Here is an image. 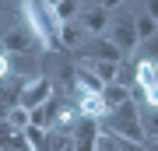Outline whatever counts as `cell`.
I'll use <instances>...</instances> for the list:
<instances>
[{
    "label": "cell",
    "instance_id": "cell-1",
    "mask_svg": "<svg viewBox=\"0 0 158 151\" xmlns=\"http://www.w3.org/2000/svg\"><path fill=\"white\" fill-rule=\"evenodd\" d=\"M98 127L106 130V134H113L119 141H130V144H148V134L141 127V106H137L134 99H127L123 106L109 109L106 116L98 120Z\"/></svg>",
    "mask_w": 158,
    "mask_h": 151
},
{
    "label": "cell",
    "instance_id": "cell-2",
    "mask_svg": "<svg viewBox=\"0 0 158 151\" xmlns=\"http://www.w3.org/2000/svg\"><path fill=\"white\" fill-rule=\"evenodd\" d=\"M53 95H56V88H53V78H46V74H35L32 81H25L21 88H18V106H25V109H39L46 106Z\"/></svg>",
    "mask_w": 158,
    "mask_h": 151
},
{
    "label": "cell",
    "instance_id": "cell-3",
    "mask_svg": "<svg viewBox=\"0 0 158 151\" xmlns=\"http://www.w3.org/2000/svg\"><path fill=\"white\" fill-rule=\"evenodd\" d=\"M77 56L81 60H113V63H119L123 60V49L109 35H91L85 46H77Z\"/></svg>",
    "mask_w": 158,
    "mask_h": 151
},
{
    "label": "cell",
    "instance_id": "cell-4",
    "mask_svg": "<svg viewBox=\"0 0 158 151\" xmlns=\"http://www.w3.org/2000/svg\"><path fill=\"white\" fill-rule=\"evenodd\" d=\"M98 134H102L98 120H88V116H77V123H74V130H70V141H74V151H95V144H98Z\"/></svg>",
    "mask_w": 158,
    "mask_h": 151
},
{
    "label": "cell",
    "instance_id": "cell-5",
    "mask_svg": "<svg viewBox=\"0 0 158 151\" xmlns=\"http://www.w3.org/2000/svg\"><path fill=\"white\" fill-rule=\"evenodd\" d=\"M74 109H77V116H88V120H102L109 112L102 91H77L74 95Z\"/></svg>",
    "mask_w": 158,
    "mask_h": 151
},
{
    "label": "cell",
    "instance_id": "cell-6",
    "mask_svg": "<svg viewBox=\"0 0 158 151\" xmlns=\"http://www.w3.org/2000/svg\"><path fill=\"white\" fill-rule=\"evenodd\" d=\"M109 39L123 49V56H127L130 49H137V28H134V18H116V21L109 25Z\"/></svg>",
    "mask_w": 158,
    "mask_h": 151
},
{
    "label": "cell",
    "instance_id": "cell-7",
    "mask_svg": "<svg viewBox=\"0 0 158 151\" xmlns=\"http://www.w3.org/2000/svg\"><path fill=\"white\" fill-rule=\"evenodd\" d=\"M32 46H39V42L32 39V32H28L25 25H18V28H11V32L4 35V49L11 53V56H25Z\"/></svg>",
    "mask_w": 158,
    "mask_h": 151
},
{
    "label": "cell",
    "instance_id": "cell-8",
    "mask_svg": "<svg viewBox=\"0 0 158 151\" xmlns=\"http://www.w3.org/2000/svg\"><path fill=\"white\" fill-rule=\"evenodd\" d=\"M109 21H113V18H109L106 7H91V11H81V14H77V25L85 28L88 35H102V32H109Z\"/></svg>",
    "mask_w": 158,
    "mask_h": 151
},
{
    "label": "cell",
    "instance_id": "cell-9",
    "mask_svg": "<svg viewBox=\"0 0 158 151\" xmlns=\"http://www.w3.org/2000/svg\"><path fill=\"white\" fill-rule=\"evenodd\" d=\"M85 35H88V32L77 25V18H74V21H63V25H60V46H63V49H77V46L85 42Z\"/></svg>",
    "mask_w": 158,
    "mask_h": 151
},
{
    "label": "cell",
    "instance_id": "cell-10",
    "mask_svg": "<svg viewBox=\"0 0 158 151\" xmlns=\"http://www.w3.org/2000/svg\"><path fill=\"white\" fill-rule=\"evenodd\" d=\"M81 63H85L98 81H106V84L116 81V67H119V63H113V60H81Z\"/></svg>",
    "mask_w": 158,
    "mask_h": 151
},
{
    "label": "cell",
    "instance_id": "cell-11",
    "mask_svg": "<svg viewBox=\"0 0 158 151\" xmlns=\"http://www.w3.org/2000/svg\"><path fill=\"white\" fill-rule=\"evenodd\" d=\"M4 120H7V127H11V130H18V134H21V130L32 123V112L25 109V106H18V102H14V106L4 112Z\"/></svg>",
    "mask_w": 158,
    "mask_h": 151
},
{
    "label": "cell",
    "instance_id": "cell-12",
    "mask_svg": "<svg viewBox=\"0 0 158 151\" xmlns=\"http://www.w3.org/2000/svg\"><path fill=\"white\" fill-rule=\"evenodd\" d=\"M39 151H74V141H70V134H60V130H49Z\"/></svg>",
    "mask_w": 158,
    "mask_h": 151
},
{
    "label": "cell",
    "instance_id": "cell-13",
    "mask_svg": "<svg viewBox=\"0 0 158 151\" xmlns=\"http://www.w3.org/2000/svg\"><path fill=\"white\" fill-rule=\"evenodd\" d=\"M134 28H137V42H148V39L158 35V21H155L148 11H144L141 18H134Z\"/></svg>",
    "mask_w": 158,
    "mask_h": 151
},
{
    "label": "cell",
    "instance_id": "cell-14",
    "mask_svg": "<svg viewBox=\"0 0 158 151\" xmlns=\"http://www.w3.org/2000/svg\"><path fill=\"white\" fill-rule=\"evenodd\" d=\"M116 84H123V88H134L137 84V60H119V67H116Z\"/></svg>",
    "mask_w": 158,
    "mask_h": 151
},
{
    "label": "cell",
    "instance_id": "cell-15",
    "mask_svg": "<svg viewBox=\"0 0 158 151\" xmlns=\"http://www.w3.org/2000/svg\"><path fill=\"white\" fill-rule=\"evenodd\" d=\"M141 127L148 141H158V106H141Z\"/></svg>",
    "mask_w": 158,
    "mask_h": 151
},
{
    "label": "cell",
    "instance_id": "cell-16",
    "mask_svg": "<svg viewBox=\"0 0 158 151\" xmlns=\"http://www.w3.org/2000/svg\"><path fill=\"white\" fill-rule=\"evenodd\" d=\"M102 99H106V106L109 109H116V106H123V102L130 99V88H123V84H106V91H102Z\"/></svg>",
    "mask_w": 158,
    "mask_h": 151
},
{
    "label": "cell",
    "instance_id": "cell-17",
    "mask_svg": "<svg viewBox=\"0 0 158 151\" xmlns=\"http://www.w3.org/2000/svg\"><path fill=\"white\" fill-rule=\"evenodd\" d=\"M77 4H81V0H63V4L56 7V18H60V21H74V18L81 14V7H77Z\"/></svg>",
    "mask_w": 158,
    "mask_h": 151
},
{
    "label": "cell",
    "instance_id": "cell-18",
    "mask_svg": "<svg viewBox=\"0 0 158 151\" xmlns=\"http://www.w3.org/2000/svg\"><path fill=\"white\" fill-rule=\"evenodd\" d=\"M95 151H123V141L102 130V134H98V144H95Z\"/></svg>",
    "mask_w": 158,
    "mask_h": 151
},
{
    "label": "cell",
    "instance_id": "cell-19",
    "mask_svg": "<svg viewBox=\"0 0 158 151\" xmlns=\"http://www.w3.org/2000/svg\"><path fill=\"white\" fill-rule=\"evenodd\" d=\"M14 78V67H11V53H0V84H7Z\"/></svg>",
    "mask_w": 158,
    "mask_h": 151
},
{
    "label": "cell",
    "instance_id": "cell-20",
    "mask_svg": "<svg viewBox=\"0 0 158 151\" xmlns=\"http://www.w3.org/2000/svg\"><path fill=\"white\" fill-rule=\"evenodd\" d=\"M119 4H123V0H102V4H98V7H106V11H116V7H119Z\"/></svg>",
    "mask_w": 158,
    "mask_h": 151
},
{
    "label": "cell",
    "instance_id": "cell-21",
    "mask_svg": "<svg viewBox=\"0 0 158 151\" xmlns=\"http://www.w3.org/2000/svg\"><path fill=\"white\" fill-rule=\"evenodd\" d=\"M148 14H151L155 21H158V0H148Z\"/></svg>",
    "mask_w": 158,
    "mask_h": 151
},
{
    "label": "cell",
    "instance_id": "cell-22",
    "mask_svg": "<svg viewBox=\"0 0 158 151\" xmlns=\"http://www.w3.org/2000/svg\"><path fill=\"white\" fill-rule=\"evenodd\" d=\"M42 4H46V7H53V11H56V7L63 4V0H42Z\"/></svg>",
    "mask_w": 158,
    "mask_h": 151
},
{
    "label": "cell",
    "instance_id": "cell-23",
    "mask_svg": "<svg viewBox=\"0 0 158 151\" xmlns=\"http://www.w3.org/2000/svg\"><path fill=\"white\" fill-rule=\"evenodd\" d=\"M144 151H158V141H148V144H144Z\"/></svg>",
    "mask_w": 158,
    "mask_h": 151
},
{
    "label": "cell",
    "instance_id": "cell-24",
    "mask_svg": "<svg viewBox=\"0 0 158 151\" xmlns=\"http://www.w3.org/2000/svg\"><path fill=\"white\" fill-rule=\"evenodd\" d=\"M0 11H7V0H0Z\"/></svg>",
    "mask_w": 158,
    "mask_h": 151
}]
</instances>
